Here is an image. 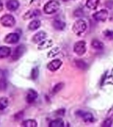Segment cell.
<instances>
[{"label":"cell","mask_w":113,"mask_h":127,"mask_svg":"<svg viewBox=\"0 0 113 127\" xmlns=\"http://www.w3.org/2000/svg\"><path fill=\"white\" fill-rule=\"evenodd\" d=\"M60 4L56 0H50L44 6L43 11L46 14L50 15L58 11L59 9Z\"/></svg>","instance_id":"obj_1"},{"label":"cell","mask_w":113,"mask_h":127,"mask_svg":"<svg viewBox=\"0 0 113 127\" xmlns=\"http://www.w3.org/2000/svg\"><path fill=\"white\" fill-rule=\"evenodd\" d=\"M87 29V23L83 19L77 20L74 23L72 27L73 32L76 35H81Z\"/></svg>","instance_id":"obj_2"},{"label":"cell","mask_w":113,"mask_h":127,"mask_svg":"<svg viewBox=\"0 0 113 127\" xmlns=\"http://www.w3.org/2000/svg\"><path fill=\"white\" fill-rule=\"evenodd\" d=\"M0 23L5 27H13L15 25L16 21L13 15L10 14H5L1 17Z\"/></svg>","instance_id":"obj_3"},{"label":"cell","mask_w":113,"mask_h":127,"mask_svg":"<svg viewBox=\"0 0 113 127\" xmlns=\"http://www.w3.org/2000/svg\"><path fill=\"white\" fill-rule=\"evenodd\" d=\"M86 42L84 40L77 42L73 46V51L78 56H82L86 52Z\"/></svg>","instance_id":"obj_4"},{"label":"cell","mask_w":113,"mask_h":127,"mask_svg":"<svg viewBox=\"0 0 113 127\" xmlns=\"http://www.w3.org/2000/svg\"><path fill=\"white\" fill-rule=\"evenodd\" d=\"M25 51L26 46L24 44H20L18 46H17L15 49L14 50L13 53L12 54V60H14V61L18 60L23 55Z\"/></svg>","instance_id":"obj_5"},{"label":"cell","mask_w":113,"mask_h":127,"mask_svg":"<svg viewBox=\"0 0 113 127\" xmlns=\"http://www.w3.org/2000/svg\"><path fill=\"white\" fill-rule=\"evenodd\" d=\"M75 114L81 117L85 123H93L94 121V117L91 113L83 111H77Z\"/></svg>","instance_id":"obj_6"},{"label":"cell","mask_w":113,"mask_h":127,"mask_svg":"<svg viewBox=\"0 0 113 127\" xmlns=\"http://www.w3.org/2000/svg\"><path fill=\"white\" fill-rule=\"evenodd\" d=\"M109 16V13L106 9H101L93 14V18L97 21H105Z\"/></svg>","instance_id":"obj_7"},{"label":"cell","mask_w":113,"mask_h":127,"mask_svg":"<svg viewBox=\"0 0 113 127\" xmlns=\"http://www.w3.org/2000/svg\"><path fill=\"white\" fill-rule=\"evenodd\" d=\"M20 39L19 35L17 33H9L5 36L4 38V42L7 44H13L17 43Z\"/></svg>","instance_id":"obj_8"},{"label":"cell","mask_w":113,"mask_h":127,"mask_svg":"<svg viewBox=\"0 0 113 127\" xmlns=\"http://www.w3.org/2000/svg\"><path fill=\"white\" fill-rule=\"evenodd\" d=\"M62 65V62L59 59H55L48 64L47 68L51 71H55L59 69Z\"/></svg>","instance_id":"obj_9"},{"label":"cell","mask_w":113,"mask_h":127,"mask_svg":"<svg viewBox=\"0 0 113 127\" xmlns=\"http://www.w3.org/2000/svg\"><path fill=\"white\" fill-rule=\"evenodd\" d=\"M38 93L35 91V90H34V89H28V91L27 92V97H26V99H27V103H34L38 98Z\"/></svg>","instance_id":"obj_10"},{"label":"cell","mask_w":113,"mask_h":127,"mask_svg":"<svg viewBox=\"0 0 113 127\" xmlns=\"http://www.w3.org/2000/svg\"><path fill=\"white\" fill-rule=\"evenodd\" d=\"M47 36V34L44 31H39L37 33H36L32 37V42L35 44H38L43 40L46 39V38Z\"/></svg>","instance_id":"obj_11"},{"label":"cell","mask_w":113,"mask_h":127,"mask_svg":"<svg viewBox=\"0 0 113 127\" xmlns=\"http://www.w3.org/2000/svg\"><path fill=\"white\" fill-rule=\"evenodd\" d=\"M103 84L113 85V68L105 74L103 79Z\"/></svg>","instance_id":"obj_12"},{"label":"cell","mask_w":113,"mask_h":127,"mask_svg":"<svg viewBox=\"0 0 113 127\" xmlns=\"http://www.w3.org/2000/svg\"><path fill=\"white\" fill-rule=\"evenodd\" d=\"M19 7V2L17 0H9L6 3V7L11 11H15Z\"/></svg>","instance_id":"obj_13"},{"label":"cell","mask_w":113,"mask_h":127,"mask_svg":"<svg viewBox=\"0 0 113 127\" xmlns=\"http://www.w3.org/2000/svg\"><path fill=\"white\" fill-rule=\"evenodd\" d=\"M52 45H53V41L52 40L44 39L38 43V49L40 50L47 49L48 48L51 47Z\"/></svg>","instance_id":"obj_14"},{"label":"cell","mask_w":113,"mask_h":127,"mask_svg":"<svg viewBox=\"0 0 113 127\" xmlns=\"http://www.w3.org/2000/svg\"><path fill=\"white\" fill-rule=\"evenodd\" d=\"M40 15V11L38 9H35L32 10V11H28L27 12L25 15H23V19L25 20L30 19L32 18L36 17Z\"/></svg>","instance_id":"obj_15"},{"label":"cell","mask_w":113,"mask_h":127,"mask_svg":"<svg viewBox=\"0 0 113 127\" xmlns=\"http://www.w3.org/2000/svg\"><path fill=\"white\" fill-rule=\"evenodd\" d=\"M11 50L8 46H3L0 47V58L3 59L7 58L11 54Z\"/></svg>","instance_id":"obj_16"},{"label":"cell","mask_w":113,"mask_h":127,"mask_svg":"<svg viewBox=\"0 0 113 127\" xmlns=\"http://www.w3.org/2000/svg\"><path fill=\"white\" fill-rule=\"evenodd\" d=\"M66 24L65 22L62 21L61 20H55L53 22V27L57 31H63L65 29Z\"/></svg>","instance_id":"obj_17"},{"label":"cell","mask_w":113,"mask_h":127,"mask_svg":"<svg viewBox=\"0 0 113 127\" xmlns=\"http://www.w3.org/2000/svg\"><path fill=\"white\" fill-rule=\"evenodd\" d=\"M40 25H41V23L39 20H33L30 22L28 25V28L30 31H35L37 30L40 27Z\"/></svg>","instance_id":"obj_18"},{"label":"cell","mask_w":113,"mask_h":127,"mask_svg":"<svg viewBox=\"0 0 113 127\" xmlns=\"http://www.w3.org/2000/svg\"><path fill=\"white\" fill-rule=\"evenodd\" d=\"M100 3V0H87L86 6L90 9H96Z\"/></svg>","instance_id":"obj_19"},{"label":"cell","mask_w":113,"mask_h":127,"mask_svg":"<svg viewBox=\"0 0 113 127\" xmlns=\"http://www.w3.org/2000/svg\"><path fill=\"white\" fill-rule=\"evenodd\" d=\"M50 127H64V122L61 119H56L54 121H51L49 124Z\"/></svg>","instance_id":"obj_20"},{"label":"cell","mask_w":113,"mask_h":127,"mask_svg":"<svg viewBox=\"0 0 113 127\" xmlns=\"http://www.w3.org/2000/svg\"><path fill=\"white\" fill-rule=\"evenodd\" d=\"M91 46H93L94 49L98 50H101L104 48V44L101 41L99 40L94 39L91 42Z\"/></svg>","instance_id":"obj_21"},{"label":"cell","mask_w":113,"mask_h":127,"mask_svg":"<svg viewBox=\"0 0 113 127\" xmlns=\"http://www.w3.org/2000/svg\"><path fill=\"white\" fill-rule=\"evenodd\" d=\"M22 125L25 127H36L38 124L36 121L34 119H28L24 121L22 123Z\"/></svg>","instance_id":"obj_22"},{"label":"cell","mask_w":113,"mask_h":127,"mask_svg":"<svg viewBox=\"0 0 113 127\" xmlns=\"http://www.w3.org/2000/svg\"><path fill=\"white\" fill-rule=\"evenodd\" d=\"M9 100L7 97H0V111L3 110L8 106Z\"/></svg>","instance_id":"obj_23"},{"label":"cell","mask_w":113,"mask_h":127,"mask_svg":"<svg viewBox=\"0 0 113 127\" xmlns=\"http://www.w3.org/2000/svg\"><path fill=\"white\" fill-rule=\"evenodd\" d=\"M75 65L78 68L81 69H85L87 67V64L85 63V62L81 60H76L75 61Z\"/></svg>","instance_id":"obj_24"},{"label":"cell","mask_w":113,"mask_h":127,"mask_svg":"<svg viewBox=\"0 0 113 127\" xmlns=\"http://www.w3.org/2000/svg\"><path fill=\"white\" fill-rule=\"evenodd\" d=\"M59 48L58 47L54 48L53 49H52L48 53V58H54L57 55L59 52Z\"/></svg>","instance_id":"obj_25"},{"label":"cell","mask_w":113,"mask_h":127,"mask_svg":"<svg viewBox=\"0 0 113 127\" xmlns=\"http://www.w3.org/2000/svg\"><path fill=\"white\" fill-rule=\"evenodd\" d=\"M39 75V69L38 67H34L32 69L31 71V77L33 80H36L37 79Z\"/></svg>","instance_id":"obj_26"},{"label":"cell","mask_w":113,"mask_h":127,"mask_svg":"<svg viewBox=\"0 0 113 127\" xmlns=\"http://www.w3.org/2000/svg\"><path fill=\"white\" fill-rule=\"evenodd\" d=\"M64 84L63 83H58L52 89V93H57V92H59L60 90L63 89Z\"/></svg>","instance_id":"obj_27"},{"label":"cell","mask_w":113,"mask_h":127,"mask_svg":"<svg viewBox=\"0 0 113 127\" xmlns=\"http://www.w3.org/2000/svg\"><path fill=\"white\" fill-rule=\"evenodd\" d=\"M7 81L5 77H2L0 79V91H4L7 88Z\"/></svg>","instance_id":"obj_28"},{"label":"cell","mask_w":113,"mask_h":127,"mask_svg":"<svg viewBox=\"0 0 113 127\" xmlns=\"http://www.w3.org/2000/svg\"><path fill=\"white\" fill-rule=\"evenodd\" d=\"M104 36L108 40H113V31L107 30L104 31Z\"/></svg>","instance_id":"obj_29"},{"label":"cell","mask_w":113,"mask_h":127,"mask_svg":"<svg viewBox=\"0 0 113 127\" xmlns=\"http://www.w3.org/2000/svg\"><path fill=\"white\" fill-rule=\"evenodd\" d=\"M112 124H113V120L111 119H106L104 122L102 124V126L105 127H110L112 126Z\"/></svg>","instance_id":"obj_30"},{"label":"cell","mask_w":113,"mask_h":127,"mask_svg":"<svg viewBox=\"0 0 113 127\" xmlns=\"http://www.w3.org/2000/svg\"><path fill=\"white\" fill-rule=\"evenodd\" d=\"M24 117V113L23 111H19L17 113H16L15 115V119L16 121H20Z\"/></svg>","instance_id":"obj_31"},{"label":"cell","mask_w":113,"mask_h":127,"mask_svg":"<svg viewBox=\"0 0 113 127\" xmlns=\"http://www.w3.org/2000/svg\"><path fill=\"white\" fill-rule=\"evenodd\" d=\"M83 15V11L81 9H77L75 10V12H74V15L75 17H81Z\"/></svg>","instance_id":"obj_32"},{"label":"cell","mask_w":113,"mask_h":127,"mask_svg":"<svg viewBox=\"0 0 113 127\" xmlns=\"http://www.w3.org/2000/svg\"><path fill=\"white\" fill-rule=\"evenodd\" d=\"M56 114L58 115H60V116H63L65 114V109H59V110H57L56 111Z\"/></svg>","instance_id":"obj_33"},{"label":"cell","mask_w":113,"mask_h":127,"mask_svg":"<svg viewBox=\"0 0 113 127\" xmlns=\"http://www.w3.org/2000/svg\"><path fill=\"white\" fill-rule=\"evenodd\" d=\"M3 9V3L0 1V12Z\"/></svg>","instance_id":"obj_34"},{"label":"cell","mask_w":113,"mask_h":127,"mask_svg":"<svg viewBox=\"0 0 113 127\" xmlns=\"http://www.w3.org/2000/svg\"><path fill=\"white\" fill-rule=\"evenodd\" d=\"M63 1H68V0H63Z\"/></svg>","instance_id":"obj_35"},{"label":"cell","mask_w":113,"mask_h":127,"mask_svg":"<svg viewBox=\"0 0 113 127\" xmlns=\"http://www.w3.org/2000/svg\"></svg>","instance_id":"obj_36"}]
</instances>
